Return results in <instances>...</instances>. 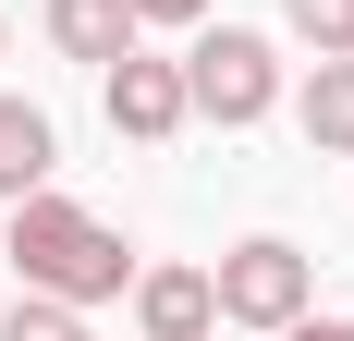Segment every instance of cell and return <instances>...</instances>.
<instances>
[{
  "instance_id": "cell-1",
  "label": "cell",
  "mask_w": 354,
  "mask_h": 341,
  "mask_svg": "<svg viewBox=\"0 0 354 341\" xmlns=\"http://www.w3.org/2000/svg\"><path fill=\"white\" fill-rule=\"evenodd\" d=\"M0 269H25V293H62V305H122L135 293V244L110 232L98 207L37 183V195L0 207Z\"/></svg>"
},
{
  "instance_id": "cell-2",
  "label": "cell",
  "mask_w": 354,
  "mask_h": 341,
  "mask_svg": "<svg viewBox=\"0 0 354 341\" xmlns=\"http://www.w3.org/2000/svg\"><path fill=\"white\" fill-rule=\"evenodd\" d=\"M183 98H196V122L245 135V122L281 110V49H269L257 25H196L183 37Z\"/></svg>"
},
{
  "instance_id": "cell-3",
  "label": "cell",
  "mask_w": 354,
  "mask_h": 341,
  "mask_svg": "<svg viewBox=\"0 0 354 341\" xmlns=\"http://www.w3.org/2000/svg\"><path fill=\"white\" fill-rule=\"evenodd\" d=\"M208 280H220V329H257V341L293 329V317L318 305V256H306V244H281V232H245Z\"/></svg>"
},
{
  "instance_id": "cell-4",
  "label": "cell",
  "mask_w": 354,
  "mask_h": 341,
  "mask_svg": "<svg viewBox=\"0 0 354 341\" xmlns=\"http://www.w3.org/2000/svg\"><path fill=\"white\" fill-rule=\"evenodd\" d=\"M98 110H110V135H122V146H171L183 122H196V98H183V61H159L147 37L98 73Z\"/></svg>"
},
{
  "instance_id": "cell-5",
  "label": "cell",
  "mask_w": 354,
  "mask_h": 341,
  "mask_svg": "<svg viewBox=\"0 0 354 341\" xmlns=\"http://www.w3.org/2000/svg\"><path fill=\"white\" fill-rule=\"evenodd\" d=\"M135 341H208L220 329V280L208 269H135Z\"/></svg>"
},
{
  "instance_id": "cell-6",
  "label": "cell",
  "mask_w": 354,
  "mask_h": 341,
  "mask_svg": "<svg viewBox=\"0 0 354 341\" xmlns=\"http://www.w3.org/2000/svg\"><path fill=\"white\" fill-rule=\"evenodd\" d=\"M37 25H49V49H62V61H86V73H110V61L147 37L135 0H37Z\"/></svg>"
},
{
  "instance_id": "cell-7",
  "label": "cell",
  "mask_w": 354,
  "mask_h": 341,
  "mask_svg": "<svg viewBox=\"0 0 354 341\" xmlns=\"http://www.w3.org/2000/svg\"><path fill=\"white\" fill-rule=\"evenodd\" d=\"M49 170H62V122H49L37 98H0V207L37 195Z\"/></svg>"
},
{
  "instance_id": "cell-8",
  "label": "cell",
  "mask_w": 354,
  "mask_h": 341,
  "mask_svg": "<svg viewBox=\"0 0 354 341\" xmlns=\"http://www.w3.org/2000/svg\"><path fill=\"white\" fill-rule=\"evenodd\" d=\"M293 122H306L318 159H354V49H342V61H318L306 86H293Z\"/></svg>"
},
{
  "instance_id": "cell-9",
  "label": "cell",
  "mask_w": 354,
  "mask_h": 341,
  "mask_svg": "<svg viewBox=\"0 0 354 341\" xmlns=\"http://www.w3.org/2000/svg\"><path fill=\"white\" fill-rule=\"evenodd\" d=\"M281 25L306 37L318 61H342V49H354V0H281Z\"/></svg>"
},
{
  "instance_id": "cell-10",
  "label": "cell",
  "mask_w": 354,
  "mask_h": 341,
  "mask_svg": "<svg viewBox=\"0 0 354 341\" xmlns=\"http://www.w3.org/2000/svg\"><path fill=\"white\" fill-rule=\"evenodd\" d=\"M0 341H86V305H62V293H25V305L0 317Z\"/></svg>"
},
{
  "instance_id": "cell-11",
  "label": "cell",
  "mask_w": 354,
  "mask_h": 341,
  "mask_svg": "<svg viewBox=\"0 0 354 341\" xmlns=\"http://www.w3.org/2000/svg\"><path fill=\"white\" fill-rule=\"evenodd\" d=\"M135 25H183V37H196V25H208V0H135Z\"/></svg>"
},
{
  "instance_id": "cell-12",
  "label": "cell",
  "mask_w": 354,
  "mask_h": 341,
  "mask_svg": "<svg viewBox=\"0 0 354 341\" xmlns=\"http://www.w3.org/2000/svg\"><path fill=\"white\" fill-rule=\"evenodd\" d=\"M269 341H354V317H318V305H306L293 329H269Z\"/></svg>"
},
{
  "instance_id": "cell-13",
  "label": "cell",
  "mask_w": 354,
  "mask_h": 341,
  "mask_svg": "<svg viewBox=\"0 0 354 341\" xmlns=\"http://www.w3.org/2000/svg\"><path fill=\"white\" fill-rule=\"evenodd\" d=\"M0 49H12V12H0Z\"/></svg>"
}]
</instances>
